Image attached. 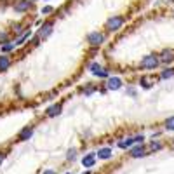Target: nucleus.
Listing matches in <instances>:
<instances>
[{"instance_id":"nucleus-10","label":"nucleus","mask_w":174,"mask_h":174,"mask_svg":"<svg viewBox=\"0 0 174 174\" xmlns=\"http://www.w3.org/2000/svg\"><path fill=\"white\" fill-rule=\"evenodd\" d=\"M30 7H32V4H30V2H26V0H23V2H19V4L16 6V11L17 12H25V11H28Z\"/></svg>"},{"instance_id":"nucleus-5","label":"nucleus","mask_w":174,"mask_h":174,"mask_svg":"<svg viewBox=\"0 0 174 174\" xmlns=\"http://www.w3.org/2000/svg\"><path fill=\"white\" fill-rule=\"evenodd\" d=\"M122 23H124L122 17H112V19L108 21V28L110 30H117V28L122 26Z\"/></svg>"},{"instance_id":"nucleus-1","label":"nucleus","mask_w":174,"mask_h":174,"mask_svg":"<svg viewBox=\"0 0 174 174\" xmlns=\"http://www.w3.org/2000/svg\"><path fill=\"white\" fill-rule=\"evenodd\" d=\"M104 40V35L99 32H94V33H89L87 35V42L91 45H101V42Z\"/></svg>"},{"instance_id":"nucleus-24","label":"nucleus","mask_w":174,"mask_h":174,"mask_svg":"<svg viewBox=\"0 0 174 174\" xmlns=\"http://www.w3.org/2000/svg\"><path fill=\"white\" fill-rule=\"evenodd\" d=\"M0 164H2V153H0Z\"/></svg>"},{"instance_id":"nucleus-15","label":"nucleus","mask_w":174,"mask_h":174,"mask_svg":"<svg viewBox=\"0 0 174 174\" xmlns=\"http://www.w3.org/2000/svg\"><path fill=\"white\" fill-rule=\"evenodd\" d=\"M9 63H11L9 58H7V56H2V58H0V70H6L7 66H9Z\"/></svg>"},{"instance_id":"nucleus-8","label":"nucleus","mask_w":174,"mask_h":174,"mask_svg":"<svg viewBox=\"0 0 174 174\" xmlns=\"http://www.w3.org/2000/svg\"><path fill=\"white\" fill-rule=\"evenodd\" d=\"M145 155V148L143 146H136V148H132L130 150V157H134V158H139Z\"/></svg>"},{"instance_id":"nucleus-2","label":"nucleus","mask_w":174,"mask_h":174,"mask_svg":"<svg viewBox=\"0 0 174 174\" xmlns=\"http://www.w3.org/2000/svg\"><path fill=\"white\" fill-rule=\"evenodd\" d=\"M157 65H158V59L155 56H146V58L141 61V66L146 68V70H153V68H157Z\"/></svg>"},{"instance_id":"nucleus-7","label":"nucleus","mask_w":174,"mask_h":174,"mask_svg":"<svg viewBox=\"0 0 174 174\" xmlns=\"http://www.w3.org/2000/svg\"><path fill=\"white\" fill-rule=\"evenodd\" d=\"M51 32H52V25H44V26L40 28V33H38V35H40L42 38H45V37L51 35Z\"/></svg>"},{"instance_id":"nucleus-20","label":"nucleus","mask_w":174,"mask_h":174,"mask_svg":"<svg viewBox=\"0 0 174 174\" xmlns=\"http://www.w3.org/2000/svg\"><path fill=\"white\" fill-rule=\"evenodd\" d=\"M51 11H52V7H44V9H42V12H44V14H49Z\"/></svg>"},{"instance_id":"nucleus-22","label":"nucleus","mask_w":174,"mask_h":174,"mask_svg":"<svg viewBox=\"0 0 174 174\" xmlns=\"http://www.w3.org/2000/svg\"><path fill=\"white\" fill-rule=\"evenodd\" d=\"M6 38H7L6 33H0V40H6Z\"/></svg>"},{"instance_id":"nucleus-21","label":"nucleus","mask_w":174,"mask_h":174,"mask_svg":"<svg viewBox=\"0 0 174 174\" xmlns=\"http://www.w3.org/2000/svg\"><path fill=\"white\" fill-rule=\"evenodd\" d=\"M152 150H160V145H158V143H153V145H152Z\"/></svg>"},{"instance_id":"nucleus-13","label":"nucleus","mask_w":174,"mask_h":174,"mask_svg":"<svg viewBox=\"0 0 174 174\" xmlns=\"http://www.w3.org/2000/svg\"><path fill=\"white\" fill-rule=\"evenodd\" d=\"M32 134H33V129H30V127H28V129H25L21 134H19V139H21V141H25V139H28V138H32Z\"/></svg>"},{"instance_id":"nucleus-9","label":"nucleus","mask_w":174,"mask_h":174,"mask_svg":"<svg viewBox=\"0 0 174 174\" xmlns=\"http://www.w3.org/2000/svg\"><path fill=\"white\" fill-rule=\"evenodd\" d=\"M59 113H61L59 104H54V106H49V108H47V115H49V117H56V115H59Z\"/></svg>"},{"instance_id":"nucleus-17","label":"nucleus","mask_w":174,"mask_h":174,"mask_svg":"<svg viewBox=\"0 0 174 174\" xmlns=\"http://www.w3.org/2000/svg\"><path fill=\"white\" fill-rule=\"evenodd\" d=\"M66 155H68V160H75V155H77V150H68V153H66Z\"/></svg>"},{"instance_id":"nucleus-3","label":"nucleus","mask_w":174,"mask_h":174,"mask_svg":"<svg viewBox=\"0 0 174 174\" xmlns=\"http://www.w3.org/2000/svg\"><path fill=\"white\" fill-rule=\"evenodd\" d=\"M136 141H143V136H134V138H129V139H124V141L119 143V146L120 148H129V146H132V143H136Z\"/></svg>"},{"instance_id":"nucleus-23","label":"nucleus","mask_w":174,"mask_h":174,"mask_svg":"<svg viewBox=\"0 0 174 174\" xmlns=\"http://www.w3.org/2000/svg\"><path fill=\"white\" fill-rule=\"evenodd\" d=\"M44 174H56V172H54V171H45Z\"/></svg>"},{"instance_id":"nucleus-16","label":"nucleus","mask_w":174,"mask_h":174,"mask_svg":"<svg viewBox=\"0 0 174 174\" xmlns=\"http://www.w3.org/2000/svg\"><path fill=\"white\" fill-rule=\"evenodd\" d=\"M165 127H167L169 130H174V117H171V119L165 120Z\"/></svg>"},{"instance_id":"nucleus-11","label":"nucleus","mask_w":174,"mask_h":174,"mask_svg":"<svg viewBox=\"0 0 174 174\" xmlns=\"http://www.w3.org/2000/svg\"><path fill=\"white\" fill-rule=\"evenodd\" d=\"M98 157L99 158H110L112 157V150H110V148H101L98 152Z\"/></svg>"},{"instance_id":"nucleus-19","label":"nucleus","mask_w":174,"mask_h":174,"mask_svg":"<svg viewBox=\"0 0 174 174\" xmlns=\"http://www.w3.org/2000/svg\"><path fill=\"white\" fill-rule=\"evenodd\" d=\"M174 75V70H165L162 73V78H169V77H172Z\"/></svg>"},{"instance_id":"nucleus-6","label":"nucleus","mask_w":174,"mask_h":174,"mask_svg":"<svg viewBox=\"0 0 174 174\" xmlns=\"http://www.w3.org/2000/svg\"><path fill=\"white\" fill-rule=\"evenodd\" d=\"M120 85H122V80H120L119 77H113V78H110L108 80V89H112V91L120 89Z\"/></svg>"},{"instance_id":"nucleus-18","label":"nucleus","mask_w":174,"mask_h":174,"mask_svg":"<svg viewBox=\"0 0 174 174\" xmlns=\"http://www.w3.org/2000/svg\"><path fill=\"white\" fill-rule=\"evenodd\" d=\"M14 49V45H12V44H6V45H2V51H4V52H9V51H12Z\"/></svg>"},{"instance_id":"nucleus-12","label":"nucleus","mask_w":174,"mask_h":174,"mask_svg":"<svg viewBox=\"0 0 174 174\" xmlns=\"http://www.w3.org/2000/svg\"><path fill=\"white\" fill-rule=\"evenodd\" d=\"M94 162H96V160H94V155H93V153H91V155H87V157L82 160V164H84L85 167H93Z\"/></svg>"},{"instance_id":"nucleus-14","label":"nucleus","mask_w":174,"mask_h":174,"mask_svg":"<svg viewBox=\"0 0 174 174\" xmlns=\"http://www.w3.org/2000/svg\"><path fill=\"white\" fill-rule=\"evenodd\" d=\"M160 58H162V61H164V63H169V61L172 59V52H171L169 49H165V51L162 52V56H160Z\"/></svg>"},{"instance_id":"nucleus-4","label":"nucleus","mask_w":174,"mask_h":174,"mask_svg":"<svg viewBox=\"0 0 174 174\" xmlns=\"http://www.w3.org/2000/svg\"><path fill=\"white\" fill-rule=\"evenodd\" d=\"M91 71H93L94 75H98V77H108V73H106V70H104V68H101V66L99 65H96V63H94L93 66H91Z\"/></svg>"}]
</instances>
